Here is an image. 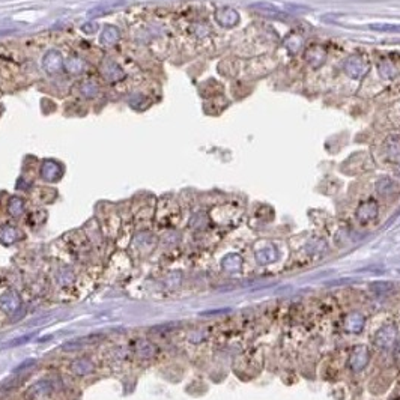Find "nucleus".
Here are the masks:
<instances>
[{"instance_id":"f257e3e1","label":"nucleus","mask_w":400,"mask_h":400,"mask_svg":"<svg viewBox=\"0 0 400 400\" xmlns=\"http://www.w3.org/2000/svg\"><path fill=\"white\" fill-rule=\"evenodd\" d=\"M369 62L367 59L361 56V55H354L351 57H347L346 62H344V73L349 76L351 78H362L369 73Z\"/></svg>"},{"instance_id":"f03ea898","label":"nucleus","mask_w":400,"mask_h":400,"mask_svg":"<svg viewBox=\"0 0 400 400\" xmlns=\"http://www.w3.org/2000/svg\"><path fill=\"white\" fill-rule=\"evenodd\" d=\"M370 361V351L367 346L364 344H358L355 346L352 352H351V357H349V367L354 373H360L362 372L364 369L367 367V364Z\"/></svg>"},{"instance_id":"7ed1b4c3","label":"nucleus","mask_w":400,"mask_h":400,"mask_svg":"<svg viewBox=\"0 0 400 400\" xmlns=\"http://www.w3.org/2000/svg\"><path fill=\"white\" fill-rule=\"evenodd\" d=\"M397 340V328L394 325H385L378 329V333L375 334L373 343L378 349L387 351L396 343Z\"/></svg>"},{"instance_id":"20e7f679","label":"nucleus","mask_w":400,"mask_h":400,"mask_svg":"<svg viewBox=\"0 0 400 400\" xmlns=\"http://www.w3.org/2000/svg\"><path fill=\"white\" fill-rule=\"evenodd\" d=\"M378 214H379L378 202L375 199H369L366 202H361L360 203V206L357 208L355 217H357V220L361 224H367V223L375 221L378 218Z\"/></svg>"},{"instance_id":"39448f33","label":"nucleus","mask_w":400,"mask_h":400,"mask_svg":"<svg viewBox=\"0 0 400 400\" xmlns=\"http://www.w3.org/2000/svg\"><path fill=\"white\" fill-rule=\"evenodd\" d=\"M63 65H65V60L60 55V51L57 50H48L42 57V69L50 76L60 73L63 69Z\"/></svg>"},{"instance_id":"423d86ee","label":"nucleus","mask_w":400,"mask_h":400,"mask_svg":"<svg viewBox=\"0 0 400 400\" xmlns=\"http://www.w3.org/2000/svg\"><path fill=\"white\" fill-rule=\"evenodd\" d=\"M99 71L102 74V77L106 78L109 83H117V81H122L125 78V71L122 69V66H119V63L110 60V59H106L102 63H101V68Z\"/></svg>"},{"instance_id":"0eeeda50","label":"nucleus","mask_w":400,"mask_h":400,"mask_svg":"<svg viewBox=\"0 0 400 400\" xmlns=\"http://www.w3.org/2000/svg\"><path fill=\"white\" fill-rule=\"evenodd\" d=\"M215 20L223 27H233L239 23V14L233 8L223 6L215 11Z\"/></svg>"},{"instance_id":"6e6552de","label":"nucleus","mask_w":400,"mask_h":400,"mask_svg":"<svg viewBox=\"0 0 400 400\" xmlns=\"http://www.w3.org/2000/svg\"><path fill=\"white\" fill-rule=\"evenodd\" d=\"M277 259H278V250L272 244L257 247V250L254 251V260L262 267L274 264Z\"/></svg>"},{"instance_id":"1a4fd4ad","label":"nucleus","mask_w":400,"mask_h":400,"mask_svg":"<svg viewBox=\"0 0 400 400\" xmlns=\"http://www.w3.org/2000/svg\"><path fill=\"white\" fill-rule=\"evenodd\" d=\"M364 325H366V318H364L358 311L349 313V315H346L344 319H343V328L346 329L347 333H352V334L361 333Z\"/></svg>"},{"instance_id":"9d476101","label":"nucleus","mask_w":400,"mask_h":400,"mask_svg":"<svg viewBox=\"0 0 400 400\" xmlns=\"http://www.w3.org/2000/svg\"><path fill=\"white\" fill-rule=\"evenodd\" d=\"M41 176L44 181L55 182L62 176V166L53 160H47L41 166Z\"/></svg>"},{"instance_id":"9b49d317","label":"nucleus","mask_w":400,"mask_h":400,"mask_svg":"<svg viewBox=\"0 0 400 400\" xmlns=\"http://www.w3.org/2000/svg\"><path fill=\"white\" fill-rule=\"evenodd\" d=\"M119 39H120V30L116 26H113V24L106 26V27L102 29L101 35H99L101 45H106V47L114 45Z\"/></svg>"},{"instance_id":"f8f14e48","label":"nucleus","mask_w":400,"mask_h":400,"mask_svg":"<svg viewBox=\"0 0 400 400\" xmlns=\"http://www.w3.org/2000/svg\"><path fill=\"white\" fill-rule=\"evenodd\" d=\"M325 57H326L325 50L321 48L319 45H311L310 48L305 50V60L313 68H319L325 62Z\"/></svg>"},{"instance_id":"ddd939ff","label":"nucleus","mask_w":400,"mask_h":400,"mask_svg":"<svg viewBox=\"0 0 400 400\" xmlns=\"http://www.w3.org/2000/svg\"><path fill=\"white\" fill-rule=\"evenodd\" d=\"M385 152L390 161H400V137L390 135L385 142Z\"/></svg>"},{"instance_id":"4468645a","label":"nucleus","mask_w":400,"mask_h":400,"mask_svg":"<svg viewBox=\"0 0 400 400\" xmlns=\"http://www.w3.org/2000/svg\"><path fill=\"white\" fill-rule=\"evenodd\" d=\"M242 257L236 253H232V254H228L223 260H221V267L228 271V272H239L242 269Z\"/></svg>"},{"instance_id":"2eb2a0df","label":"nucleus","mask_w":400,"mask_h":400,"mask_svg":"<svg viewBox=\"0 0 400 400\" xmlns=\"http://www.w3.org/2000/svg\"><path fill=\"white\" fill-rule=\"evenodd\" d=\"M376 191L382 197H390L397 193V184L390 178H382L376 182Z\"/></svg>"},{"instance_id":"dca6fc26","label":"nucleus","mask_w":400,"mask_h":400,"mask_svg":"<svg viewBox=\"0 0 400 400\" xmlns=\"http://www.w3.org/2000/svg\"><path fill=\"white\" fill-rule=\"evenodd\" d=\"M63 68L66 69V71L69 74H73V76H78L84 71V68H86V63L81 57L73 55V56H69L66 60H65V65Z\"/></svg>"},{"instance_id":"f3484780","label":"nucleus","mask_w":400,"mask_h":400,"mask_svg":"<svg viewBox=\"0 0 400 400\" xmlns=\"http://www.w3.org/2000/svg\"><path fill=\"white\" fill-rule=\"evenodd\" d=\"M125 5H127L125 0H120V2H119V0H116V2L102 3V5H99V6L91 9V11L88 12V17H89V19H96V17H101V15H104V14H107V12H110V11L114 9V8H120V6H125Z\"/></svg>"},{"instance_id":"a211bd4d","label":"nucleus","mask_w":400,"mask_h":400,"mask_svg":"<svg viewBox=\"0 0 400 400\" xmlns=\"http://www.w3.org/2000/svg\"><path fill=\"white\" fill-rule=\"evenodd\" d=\"M81 95L84 96V98H88V99H92V98H95L98 94H99V84H98V81L96 80H94V78H89V80H86L83 84H81Z\"/></svg>"},{"instance_id":"6ab92c4d","label":"nucleus","mask_w":400,"mask_h":400,"mask_svg":"<svg viewBox=\"0 0 400 400\" xmlns=\"http://www.w3.org/2000/svg\"><path fill=\"white\" fill-rule=\"evenodd\" d=\"M325 250H326V242L321 238H313L311 241L307 242V246H305V251L310 256H319Z\"/></svg>"},{"instance_id":"aec40b11","label":"nucleus","mask_w":400,"mask_h":400,"mask_svg":"<svg viewBox=\"0 0 400 400\" xmlns=\"http://www.w3.org/2000/svg\"><path fill=\"white\" fill-rule=\"evenodd\" d=\"M9 214L12 217H20L24 211V202L20 197H12L9 200Z\"/></svg>"},{"instance_id":"412c9836","label":"nucleus","mask_w":400,"mask_h":400,"mask_svg":"<svg viewBox=\"0 0 400 400\" xmlns=\"http://www.w3.org/2000/svg\"><path fill=\"white\" fill-rule=\"evenodd\" d=\"M370 289L375 295H385L393 289V285L388 282H378V283H372Z\"/></svg>"},{"instance_id":"4be33fe9","label":"nucleus","mask_w":400,"mask_h":400,"mask_svg":"<svg viewBox=\"0 0 400 400\" xmlns=\"http://www.w3.org/2000/svg\"><path fill=\"white\" fill-rule=\"evenodd\" d=\"M369 27H370L372 30H376V32H391V33H397V32H400V24H391V23L370 24Z\"/></svg>"},{"instance_id":"5701e85b","label":"nucleus","mask_w":400,"mask_h":400,"mask_svg":"<svg viewBox=\"0 0 400 400\" xmlns=\"http://www.w3.org/2000/svg\"><path fill=\"white\" fill-rule=\"evenodd\" d=\"M81 30H83L86 35H94V33L98 30V24H96V23H94V21H91V23H86V24H83V26H81Z\"/></svg>"},{"instance_id":"b1692460","label":"nucleus","mask_w":400,"mask_h":400,"mask_svg":"<svg viewBox=\"0 0 400 400\" xmlns=\"http://www.w3.org/2000/svg\"><path fill=\"white\" fill-rule=\"evenodd\" d=\"M394 360L397 364H400V343L396 346V349H394Z\"/></svg>"}]
</instances>
